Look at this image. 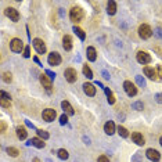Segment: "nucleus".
Instances as JSON below:
<instances>
[{"label":"nucleus","instance_id":"11","mask_svg":"<svg viewBox=\"0 0 162 162\" xmlns=\"http://www.w3.org/2000/svg\"><path fill=\"white\" fill-rule=\"evenodd\" d=\"M144 75L147 76L148 79H151V81H158V74H157V71L153 68V67H144Z\"/></svg>","mask_w":162,"mask_h":162},{"label":"nucleus","instance_id":"21","mask_svg":"<svg viewBox=\"0 0 162 162\" xmlns=\"http://www.w3.org/2000/svg\"><path fill=\"white\" fill-rule=\"evenodd\" d=\"M107 13L110 15H114L117 13V3H115L114 0H110L107 3Z\"/></svg>","mask_w":162,"mask_h":162},{"label":"nucleus","instance_id":"29","mask_svg":"<svg viewBox=\"0 0 162 162\" xmlns=\"http://www.w3.org/2000/svg\"><path fill=\"white\" fill-rule=\"evenodd\" d=\"M6 151H7V154H9L10 157H18V154H20V151H18L17 148H14V147H7Z\"/></svg>","mask_w":162,"mask_h":162},{"label":"nucleus","instance_id":"33","mask_svg":"<svg viewBox=\"0 0 162 162\" xmlns=\"http://www.w3.org/2000/svg\"><path fill=\"white\" fill-rule=\"evenodd\" d=\"M0 105H2L3 108H11V101H10V100L2 99V101H0Z\"/></svg>","mask_w":162,"mask_h":162},{"label":"nucleus","instance_id":"25","mask_svg":"<svg viewBox=\"0 0 162 162\" xmlns=\"http://www.w3.org/2000/svg\"><path fill=\"white\" fill-rule=\"evenodd\" d=\"M57 155H58V158L63 159V161H67V159L69 158V154L65 148H60V150L57 151Z\"/></svg>","mask_w":162,"mask_h":162},{"label":"nucleus","instance_id":"41","mask_svg":"<svg viewBox=\"0 0 162 162\" xmlns=\"http://www.w3.org/2000/svg\"><path fill=\"white\" fill-rule=\"evenodd\" d=\"M155 100H157V103H159V104H162V93L155 94Z\"/></svg>","mask_w":162,"mask_h":162},{"label":"nucleus","instance_id":"1","mask_svg":"<svg viewBox=\"0 0 162 162\" xmlns=\"http://www.w3.org/2000/svg\"><path fill=\"white\" fill-rule=\"evenodd\" d=\"M69 18H71L72 22H81L82 18H83V11H82L81 7H72L71 11H69Z\"/></svg>","mask_w":162,"mask_h":162},{"label":"nucleus","instance_id":"18","mask_svg":"<svg viewBox=\"0 0 162 162\" xmlns=\"http://www.w3.org/2000/svg\"><path fill=\"white\" fill-rule=\"evenodd\" d=\"M115 129H117V128H115V123L112 122V121H108V122L104 125V132L107 133L108 136L114 135V133H115Z\"/></svg>","mask_w":162,"mask_h":162},{"label":"nucleus","instance_id":"34","mask_svg":"<svg viewBox=\"0 0 162 162\" xmlns=\"http://www.w3.org/2000/svg\"><path fill=\"white\" fill-rule=\"evenodd\" d=\"M60 123H61V125H67V123H68V117H67L65 114L60 117Z\"/></svg>","mask_w":162,"mask_h":162},{"label":"nucleus","instance_id":"36","mask_svg":"<svg viewBox=\"0 0 162 162\" xmlns=\"http://www.w3.org/2000/svg\"><path fill=\"white\" fill-rule=\"evenodd\" d=\"M25 58H29L31 57V50H29V46H27L25 47V50H24V54H22Z\"/></svg>","mask_w":162,"mask_h":162},{"label":"nucleus","instance_id":"27","mask_svg":"<svg viewBox=\"0 0 162 162\" xmlns=\"http://www.w3.org/2000/svg\"><path fill=\"white\" fill-rule=\"evenodd\" d=\"M83 74L87 79H93V72H92L89 65H83Z\"/></svg>","mask_w":162,"mask_h":162},{"label":"nucleus","instance_id":"31","mask_svg":"<svg viewBox=\"0 0 162 162\" xmlns=\"http://www.w3.org/2000/svg\"><path fill=\"white\" fill-rule=\"evenodd\" d=\"M136 82H137V85L140 87H146V81H144V78L141 75H137L136 76Z\"/></svg>","mask_w":162,"mask_h":162},{"label":"nucleus","instance_id":"13","mask_svg":"<svg viewBox=\"0 0 162 162\" xmlns=\"http://www.w3.org/2000/svg\"><path fill=\"white\" fill-rule=\"evenodd\" d=\"M6 15L14 22H17L18 20H20V13H18L15 9H13V7H7V9H6Z\"/></svg>","mask_w":162,"mask_h":162},{"label":"nucleus","instance_id":"9","mask_svg":"<svg viewBox=\"0 0 162 162\" xmlns=\"http://www.w3.org/2000/svg\"><path fill=\"white\" fill-rule=\"evenodd\" d=\"M47 61H49V64H50V65H53V67L60 65V64H61V56L57 53V51H53V53L49 54Z\"/></svg>","mask_w":162,"mask_h":162},{"label":"nucleus","instance_id":"44","mask_svg":"<svg viewBox=\"0 0 162 162\" xmlns=\"http://www.w3.org/2000/svg\"><path fill=\"white\" fill-rule=\"evenodd\" d=\"M103 76H104L105 79H110V74H108L107 71H103Z\"/></svg>","mask_w":162,"mask_h":162},{"label":"nucleus","instance_id":"39","mask_svg":"<svg viewBox=\"0 0 162 162\" xmlns=\"http://www.w3.org/2000/svg\"><path fill=\"white\" fill-rule=\"evenodd\" d=\"M2 99H4V100H10L11 97H10V94H9V93H6L4 90H2Z\"/></svg>","mask_w":162,"mask_h":162},{"label":"nucleus","instance_id":"26","mask_svg":"<svg viewBox=\"0 0 162 162\" xmlns=\"http://www.w3.org/2000/svg\"><path fill=\"white\" fill-rule=\"evenodd\" d=\"M36 133H38V136H39L42 140H47V139L50 137L49 132H46V130H43V129H36Z\"/></svg>","mask_w":162,"mask_h":162},{"label":"nucleus","instance_id":"15","mask_svg":"<svg viewBox=\"0 0 162 162\" xmlns=\"http://www.w3.org/2000/svg\"><path fill=\"white\" fill-rule=\"evenodd\" d=\"M27 144H28V146H33V147H36V148H45V146H46V143H43V140H42V139H39V137L31 139Z\"/></svg>","mask_w":162,"mask_h":162},{"label":"nucleus","instance_id":"47","mask_svg":"<svg viewBox=\"0 0 162 162\" xmlns=\"http://www.w3.org/2000/svg\"><path fill=\"white\" fill-rule=\"evenodd\" d=\"M33 61H35V63L38 64V65H42V64H40V61H39V58H38V57H35V58H33Z\"/></svg>","mask_w":162,"mask_h":162},{"label":"nucleus","instance_id":"42","mask_svg":"<svg viewBox=\"0 0 162 162\" xmlns=\"http://www.w3.org/2000/svg\"><path fill=\"white\" fill-rule=\"evenodd\" d=\"M154 50H155L157 53H158V56H159V57L162 58V49H161V47H158V46H157V47H154Z\"/></svg>","mask_w":162,"mask_h":162},{"label":"nucleus","instance_id":"49","mask_svg":"<svg viewBox=\"0 0 162 162\" xmlns=\"http://www.w3.org/2000/svg\"><path fill=\"white\" fill-rule=\"evenodd\" d=\"M159 144L162 146V136H161V139H159Z\"/></svg>","mask_w":162,"mask_h":162},{"label":"nucleus","instance_id":"23","mask_svg":"<svg viewBox=\"0 0 162 162\" xmlns=\"http://www.w3.org/2000/svg\"><path fill=\"white\" fill-rule=\"evenodd\" d=\"M104 92H105V94H107V101H108V104H114V103H115L114 93H112V92L108 89V87H104Z\"/></svg>","mask_w":162,"mask_h":162},{"label":"nucleus","instance_id":"19","mask_svg":"<svg viewBox=\"0 0 162 162\" xmlns=\"http://www.w3.org/2000/svg\"><path fill=\"white\" fill-rule=\"evenodd\" d=\"M63 47L65 51H69L72 49V38L69 35H65L63 38Z\"/></svg>","mask_w":162,"mask_h":162},{"label":"nucleus","instance_id":"8","mask_svg":"<svg viewBox=\"0 0 162 162\" xmlns=\"http://www.w3.org/2000/svg\"><path fill=\"white\" fill-rule=\"evenodd\" d=\"M42 117H43V119H45L46 122H51V121L56 119L57 112H56V110H53V108H46L45 111H43Z\"/></svg>","mask_w":162,"mask_h":162},{"label":"nucleus","instance_id":"2","mask_svg":"<svg viewBox=\"0 0 162 162\" xmlns=\"http://www.w3.org/2000/svg\"><path fill=\"white\" fill-rule=\"evenodd\" d=\"M139 36L144 40L150 39L151 36H153V29L150 28V25H147V24L140 25V27H139Z\"/></svg>","mask_w":162,"mask_h":162},{"label":"nucleus","instance_id":"37","mask_svg":"<svg viewBox=\"0 0 162 162\" xmlns=\"http://www.w3.org/2000/svg\"><path fill=\"white\" fill-rule=\"evenodd\" d=\"M97 162H110V159H108V157H105V155H100L99 158H97Z\"/></svg>","mask_w":162,"mask_h":162},{"label":"nucleus","instance_id":"12","mask_svg":"<svg viewBox=\"0 0 162 162\" xmlns=\"http://www.w3.org/2000/svg\"><path fill=\"white\" fill-rule=\"evenodd\" d=\"M146 155H147V158L153 162H158L159 159H161V154H159L157 150H154V148H148V150L146 151Z\"/></svg>","mask_w":162,"mask_h":162},{"label":"nucleus","instance_id":"45","mask_svg":"<svg viewBox=\"0 0 162 162\" xmlns=\"http://www.w3.org/2000/svg\"><path fill=\"white\" fill-rule=\"evenodd\" d=\"M25 123H27V126H28V128H32V129H35V126H33L32 123L29 122V121H25Z\"/></svg>","mask_w":162,"mask_h":162},{"label":"nucleus","instance_id":"22","mask_svg":"<svg viewBox=\"0 0 162 162\" xmlns=\"http://www.w3.org/2000/svg\"><path fill=\"white\" fill-rule=\"evenodd\" d=\"M17 136H18V139H20V140H25V139H27V136H28L27 129H25V128H22V126H18V128H17Z\"/></svg>","mask_w":162,"mask_h":162},{"label":"nucleus","instance_id":"30","mask_svg":"<svg viewBox=\"0 0 162 162\" xmlns=\"http://www.w3.org/2000/svg\"><path fill=\"white\" fill-rule=\"evenodd\" d=\"M132 108H133V110H136V111H143L144 105H143V103H141V101H136V103H133V104H132Z\"/></svg>","mask_w":162,"mask_h":162},{"label":"nucleus","instance_id":"43","mask_svg":"<svg viewBox=\"0 0 162 162\" xmlns=\"http://www.w3.org/2000/svg\"><path fill=\"white\" fill-rule=\"evenodd\" d=\"M155 35L158 36V38H162V29L161 28H157L155 29Z\"/></svg>","mask_w":162,"mask_h":162},{"label":"nucleus","instance_id":"46","mask_svg":"<svg viewBox=\"0 0 162 162\" xmlns=\"http://www.w3.org/2000/svg\"><path fill=\"white\" fill-rule=\"evenodd\" d=\"M83 141H85L86 144H90V139H89V137H86V136H83Z\"/></svg>","mask_w":162,"mask_h":162},{"label":"nucleus","instance_id":"3","mask_svg":"<svg viewBox=\"0 0 162 162\" xmlns=\"http://www.w3.org/2000/svg\"><path fill=\"white\" fill-rule=\"evenodd\" d=\"M10 49H11V51H14V53H21L22 50H25L22 40L17 39V38H14V39L10 42Z\"/></svg>","mask_w":162,"mask_h":162},{"label":"nucleus","instance_id":"20","mask_svg":"<svg viewBox=\"0 0 162 162\" xmlns=\"http://www.w3.org/2000/svg\"><path fill=\"white\" fill-rule=\"evenodd\" d=\"M61 107H63L64 112H65L67 115H74V114H75V111H74V108H72V105L69 104L68 101H65V100H64V101L61 103Z\"/></svg>","mask_w":162,"mask_h":162},{"label":"nucleus","instance_id":"28","mask_svg":"<svg viewBox=\"0 0 162 162\" xmlns=\"http://www.w3.org/2000/svg\"><path fill=\"white\" fill-rule=\"evenodd\" d=\"M118 133H119V136H122V137H128V136H129V132H128V129H126V128H123V126H118Z\"/></svg>","mask_w":162,"mask_h":162},{"label":"nucleus","instance_id":"40","mask_svg":"<svg viewBox=\"0 0 162 162\" xmlns=\"http://www.w3.org/2000/svg\"><path fill=\"white\" fill-rule=\"evenodd\" d=\"M6 129H7V125L4 122H2V123H0V132L4 133V132H6Z\"/></svg>","mask_w":162,"mask_h":162},{"label":"nucleus","instance_id":"10","mask_svg":"<svg viewBox=\"0 0 162 162\" xmlns=\"http://www.w3.org/2000/svg\"><path fill=\"white\" fill-rule=\"evenodd\" d=\"M32 45H33V47H35V50L38 51L39 54H45L46 53V45H45V42H43L42 39H33V42H32Z\"/></svg>","mask_w":162,"mask_h":162},{"label":"nucleus","instance_id":"17","mask_svg":"<svg viewBox=\"0 0 162 162\" xmlns=\"http://www.w3.org/2000/svg\"><path fill=\"white\" fill-rule=\"evenodd\" d=\"M132 140L135 141L137 146H144V144H146V140H144L143 135H141V133H139V132L132 133Z\"/></svg>","mask_w":162,"mask_h":162},{"label":"nucleus","instance_id":"38","mask_svg":"<svg viewBox=\"0 0 162 162\" xmlns=\"http://www.w3.org/2000/svg\"><path fill=\"white\" fill-rule=\"evenodd\" d=\"M157 74H158V78L162 79V65H158V67H157Z\"/></svg>","mask_w":162,"mask_h":162},{"label":"nucleus","instance_id":"4","mask_svg":"<svg viewBox=\"0 0 162 162\" xmlns=\"http://www.w3.org/2000/svg\"><path fill=\"white\" fill-rule=\"evenodd\" d=\"M136 60H137V63L143 64V65H146V64L151 63V56L147 53V51H137V54H136Z\"/></svg>","mask_w":162,"mask_h":162},{"label":"nucleus","instance_id":"35","mask_svg":"<svg viewBox=\"0 0 162 162\" xmlns=\"http://www.w3.org/2000/svg\"><path fill=\"white\" fill-rule=\"evenodd\" d=\"M45 74H46V75H47L50 79H54V78H56V74H54L53 71H50V69H46Z\"/></svg>","mask_w":162,"mask_h":162},{"label":"nucleus","instance_id":"24","mask_svg":"<svg viewBox=\"0 0 162 162\" xmlns=\"http://www.w3.org/2000/svg\"><path fill=\"white\" fill-rule=\"evenodd\" d=\"M74 32H75V35L78 36L81 40H85L86 39V33H85V31L82 29V28H79V27H74Z\"/></svg>","mask_w":162,"mask_h":162},{"label":"nucleus","instance_id":"16","mask_svg":"<svg viewBox=\"0 0 162 162\" xmlns=\"http://www.w3.org/2000/svg\"><path fill=\"white\" fill-rule=\"evenodd\" d=\"M86 56H87V60H89V61H92V63H93V61H96L97 60V51H96V49L92 47V46H90V47H87L86 49Z\"/></svg>","mask_w":162,"mask_h":162},{"label":"nucleus","instance_id":"48","mask_svg":"<svg viewBox=\"0 0 162 162\" xmlns=\"http://www.w3.org/2000/svg\"><path fill=\"white\" fill-rule=\"evenodd\" d=\"M33 162H40V161H39V158H33Z\"/></svg>","mask_w":162,"mask_h":162},{"label":"nucleus","instance_id":"6","mask_svg":"<svg viewBox=\"0 0 162 162\" xmlns=\"http://www.w3.org/2000/svg\"><path fill=\"white\" fill-rule=\"evenodd\" d=\"M123 89H125L126 94H128L129 97H135L136 94H137V87H136L130 81H125V83H123Z\"/></svg>","mask_w":162,"mask_h":162},{"label":"nucleus","instance_id":"32","mask_svg":"<svg viewBox=\"0 0 162 162\" xmlns=\"http://www.w3.org/2000/svg\"><path fill=\"white\" fill-rule=\"evenodd\" d=\"M3 81L6 82V83H10V82L13 81V75L10 74V72H4L3 74Z\"/></svg>","mask_w":162,"mask_h":162},{"label":"nucleus","instance_id":"5","mask_svg":"<svg viewBox=\"0 0 162 162\" xmlns=\"http://www.w3.org/2000/svg\"><path fill=\"white\" fill-rule=\"evenodd\" d=\"M39 81H40V83H42V86L46 89V92L50 94L51 92H53V86H51V79L49 78L46 74H42V75L39 76Z\"/></svg>","mask_w":162,"mask_h":162},{"label":"nucleus","instance_id":"14","mask_svg":"<svg viewBox=\"0 0 162 162\" xmlns=\"http://www.w3.org/2000/svg\"><path fill=\"white\" fill-rule=\"evenodd\" d=\"M83 92L87 94L89 97H93V96H96V87H94V85H92V83H83Z\"/></svg>","mask_w":162,"mask_h":162},{"label":"nucleus","instance_id":"7","mask_svg":"<svg viewBox=\"0 0 162 162\" xmlns=\"http://www.w3.org/2000/svg\"><path fill=\"white\" fill-rule=\"evenodd\" d=\"M64 76H65V79L69 83H74V82H76V79H78V72L74 68H67L65 72H64Z\"/></svg>","mask_w":162,"mask_h":162}]
</instances>
